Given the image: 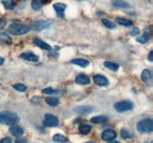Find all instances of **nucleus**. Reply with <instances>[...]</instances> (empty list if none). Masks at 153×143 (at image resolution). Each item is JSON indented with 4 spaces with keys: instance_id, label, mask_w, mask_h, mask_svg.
Listing matches in <instances>:
<instances>
[{
    "instance_id": "f257e3e1",
    "label": "nucleus",
    "mask_w": 153,
    "mask_h": 143,
    "mask_svg": "<svg viewBox=\"0 0 153 143\" xmlns=\"http://www.w3.org/2000/svg\"><path fill=\"white\" fill-rule=\"evenodd\" d=\"M19 122V117L16 113L9 110H4L0 113V124L12 126Z\"/></svg>"
},
{
    "instance_id": "f03ea898",
    "label": "nucleus",
    "mask_w": 153,
    "mask_h": 143,
    "mask_svg": "<svg viewBox=\"0 0 153 143\" xmlns=\"http://www.w3.org/2000/svg\"><path fill=\"white\" fill-rule=\"evenodd\" d=\"M30 31V27L20 23H12L8 26V31L13 35H22Z\"/></svg>"
},
{
    "instance_id": "7ed1b4c3",
    "label": "nucleus",
    "mask_w": 153,
    "mask_h": 143,
    "mask_svg": "<svg viewBox=\"0 0 153 143\" xmlns=\"http://www.w3.org/2000/svg\"><path fill=\"white\" fill-rule=\"evenodd\" d=\"M137 130L142 133H151L153 130V122L152 119H143L137 123Z\"/></svg>"
},
{
    "instance_id": "20e7f679",
    "label": "nucleus",
    "mask_w": 153,
    "mask_h": 143,
    "mask_svg": "<svg viewBox=\"0 0 153 143\" xmlns=\"http://www.w3.org/2000/svg\"><path fill=\"white\" fill-rule=\"evenodd\" d=\"M133 107H134V104L130 101H121L116 103L114 105V107L115 110L117 112H120V113L131 110L133 108Z\"/></svg>"
},
{
    "instance_id": "39448f33",
    "label": "nucleus",
    "mask_w": 153,
    "mask_h": 143,
    "mask_svg": "<svg viewBox=\"0 0 153 143\" xmlns=\"http://www.w3.org/2000/svg\"><path fill=\"white\" fill-rule=\"evenodd\" d=\"M52 23L48 20H39L34 21L31 24L30 29H32L36 31H40L46 28H49Z\"/></svg>"
},
{
    "instance_id": "423d86ee",
    "label": "nucleus",
    "mask_w": 153,
    "mask_h": 143,
    "mask_svg": "<svg viewBox=\"0 0 153 143\" xmlns=\"http://www.w3.org/2000/svg\"><path fill=\"white\" fill-rule=\"evenodd\" d=\"M43 124L44 126L49 127V128H54L57 127L59 124L58 119L55 116L52 114H46L44 116V120Z\"/></svg>"
},
{
    "instance_id": "0eeeda50",
    "label": "nucleus",
    "mask_w": 153,
    "mask_h": 143,
    "mask_svg": "<svg viewBox=\"0 0 153 143\" xmlns=\"http://www.w3.org/2000/svg\"><path fill=\"white\" fill-rule=\"evenodd\" d=\"M102 139L103 141L110 142L113 141L117 137V133L114 130L112 129H107L102 132L101 135Z\"/></svg>"
},
{
    "instance_id": "6e6552de",
    "label": "nucleus",
    "mask_w": 153,
    "mask_h": 143,
    "mask_svg": "<svg viewBox=\"0 0 153 143\" xmlns=\"http://www.w3.org/2000/svg\"><path fill=\"white\" fill-rule=\"evenodd\" d=\"M54 10L56 12L57 16L62 18L64 16V12H65L66 8H67V4L61 2H57L53 4Z\"/></svg>"
},
{
    "instance_id": "1a4fd4ad",
    "label": "nucleus",
    "mask_w": 153,
    "mask_h": 143,
    "mask_svg": "<svg viewBox=\"0 0 153 143\" xmlns=\"http://www.w3.org/2000/svg\"><path fill=\"white\" fill-rule=\"evenodd\" d=\"M94 81L96 84L100 86H105L109 84L108 80L102 74H96L94 77Z\"/></svg>"
},
{
    "instance_id": "9d476101",
    "label": "nucleus",
    "mask_w": 153,
    "mask_h": 143,
    "mask_svg": "<svg viewBox=\"0 0 153 143\" xmlns=\"http://www.w3.org/2000/svg\"><path fill=\"white\" fill-rule=\"evenodd\" d=\"M141 79L144 83H146L149 86H152V73L149 69H144L142 72Z\"/></svg>"
},
{
    "instance_id": "9b49d317",
    "label": "nucleus",
    "mask_w": 153,
    "mask_h": 143,
    "mask_svg": "<svg viewBox=\"0 0 153 143\" xmlns=\"http://www.w3.org/2000/svg\"><path fill=\"white\" fill-rule=\"evenodd\" d=\"M9 133L15 137H21L24 134V129L20 126H12L9 128Z\"/></svg>"
},
{
    "instance_id": "f8f14e48",
    "label": "nucleus",
    "mask_w": 153,
    "mask_h": 143,
    "mask_svg": "<svg viewBox=\"0 0 153 143\" xmlns=\"http://www.w3.org/2000/svg\"><path fill=\"white\" fill-rule=\"evenodd\" d=\"M75 81L79 85H87L90 84V83H91V80L88 77V76L84 74H80L76 76Z\"/></svg>"
},
{
    "instance_id": "ddd939ff",
    "label": "nucleus",
    "mask_w": 153,
    "mask_h": 143,
    "mask_svg": "<svg viewBox=\"0 0 153 143\" xmlns=\"http://www.w3.org/2000/svg\"><path fill=\"white\" fill-rule=\"evenodd\" d=\"M74 111L78 114H87L94 111V107L91 106H79L75 107Z\"/></svg>"
},
{
    "instance_id": "4468645a",
    "label": "nucleus",
    "mask_w": 153,
    "mask_h": 143,
    "mask_svg": "<svg viewBox=\"0 0 153 143\" xmlns=\"http://www.w3.org/2000/svg\"><path fill=\"white\" fill-rule=\"evenodd\" d=\"M20 57L25 60L31 61V62H37L39 60V57L31 52H24L20 55Z\"/></svg>"
},
{
    "instance_id": "2eb2a0df",
    "label": "nucleus",
    "mask_w": 153,
    "mask_h": 143,
    "mask_svg": "<svg viewBox=\"0 0 153 143\" xmlns=\"http://www.w3.org/2000/svg\"><path fill=\"white\" fill-rule=\"evenodd\" d=\"M33 43L34 44H35L36 46H38V47L41 48V49H45V50H47V51H51L52 50V47L49 46V44H47L46 43H45L43 40H40L39 38H35L33 40Z\"/></svg>"
},
{
    "instance_id": "dca6fc26",
    "label": "nucleus",
    "mask_w": 153,
    "mask_h": 143,
    "mask_svg": "<svg viewBox=\"0 0 153 143\" xmlns=\"http://www.w3.org/2000/svg\"><path fill=\"white\" fill-rule=\"evenodd\" d=\"M50 1V0H32L31 1V7L34 10H38L42 8L43 5Z\"/></svg>"
},
{
    "instance_id": "f3484780",
    "label": "nucleus",
    "mask_w": 153,
    "mask_h": 143,
    "mask_svg": "<svg viewBox=\"0 0 153 143\" xmlns=\"http://www.w3.org/2000/svg\"><path fill=\"white\" fill-rule=\"evenodd\" d=\"M71 63L81 67H83V68H85L90 65V61L86 59H83V58H76V59H73Z\"/></svg>"
},
{
    "instance_id": "a211bd4d",
    "label": "nucleus",
    "mask_w": 153,
    "mask_h": 143,
    "mask_svg": "<svg viewBox=\"0 0 153 143\" xmlns=\"http://www.w3.org/2000/svg\"><path fill=\"white\" fill-rule=\"evenodd\" d=\"M0 43L5 45H10L12 43V38L5 32H0Z\"/></svg>"
},
{
    "instance_id": "6ab92c4d",
    "label": "nucleus",
    "mask_w": 153,
    "mask_h": 143,
    "mask_svg": "<svg viewBox=\"0 0 153 143\" xmlns=\"http://www.w3.org/2000/svg\"><path fill=\"white\" fill-rule=\"evenodd\" d=\"M92 130V126L90 125H87V124H82L79 125V130L83 135H87Z\"/></svg>"
},
{
    "instance_id": "aec40b11",
    "label": "nucleus",
    "mask_w": 153,
    "mask_h": 143,
    "mask_svg": "<svg viewBox=\"0 0 153 143\" xmlns=\"http://www.w3.org/2000/svg\"><path fill=\"white\" fill-rule=\"evenodd\" d=\"M115 21L116 22H117L118 24L121 25H123V26H131L133 25V22L131 20H129V19H127L126 18L123 17H117L115 19Z\"/></svg>"
},
{
    "instance_id": "412c9836",
    "label": "nucleus",
    "mask_w": 153,
    "mask_h": 143,
    "mask_svg": "<svg viewBox=\"0 0 153 143\" xmlns=\"http://www.w3.org/2000/svg\"><path fill=\"white\" fill-rule=\"evenodd\" d=\"M1 4L6 10H13L16 7V2L14 0H2Z\"/></svg>"
},
{
    "instance_id": "4be33fe9",
    "label": "nucleus",
    "mask_w": 153,
    "mask_h": 143,
    "mask_svg": "<svg viewBox=\"0 0 153 143\" xmlns=\"http://www.w3.org/2000/svg\"><path fill=\"white\" fill-rule=\"evenodd\" d=\"M52 140L55 142L58 143H67L68 142L67 137L64 135H61V134L57 133L52 136Z\"/></svg>"
},
{
    "instance_id": "5701e85b",
    "label": "nucleus",
    "mask_w": 153,
    "mask_h": 143,
    "mask_svg": "<svg viewBox=\"0 0 153 143\" xmlns=\"http://www.w3.org/2000/svg\"><path fill=\"white\" fill-rule=\"evenodd\" d=\"M103 64H104L105 67H106V68H108V69L111 70L113 72H117L118 69H119V65L115 63L110 62V61H105Z\"/></svg>"
},
{
    "instance_id": "b1692460",
    "label": "nucleus",
    "mask_w": 153,
    "mask_h": 143,
    "mask_svg": "<svg viewBox=\"0 0 153 143\" xmlns=\"http://www.w3.org/2000/svg\"><path fill=\"white\" fill-rule=\"evenodd\" d=\"M45 101L51 107H56L59 104V99L56 97H48L45 99Z\"/></svg>"
},
{
    "instance_id": "393cba45",
    "label": "nucleus",
    "mask_w": 153,
    "mask_h": 143,
    "mask_svg": "<svg viewBox=\"0 0 153 143\" xmlns=\"http://www.w3.org/2000/svg\"><path fill=\"white\" fill-rule=\"evenodd\" d=\"M108 117L105 116H94L91 119V122L94 124H101L107 122Z\"/></svg>"
},
{
    "instance_id": "a878e982",
    "label": "nucleus",
    "mask_w": 153,
    "mask_h": 143,
    "mask_svg": "<svg viewBox=\"0 0 153 143\" xmlns=\"http://www.w3.org/2000/svg\"><path fill=\"white\" fill-rule=\"evenodd\" d=\"M149 40V34L148 32H144L141 36L137 37L136 40L137 42H138L139 43H141V44H145V43H147Z\"/></svg>"
},
{
    "instance_id": "bb28decb",
    "label": "nucleus",
    "mask_w": 153,
    "mask_h": 143,
    "mask_svg": "<svg viewBox=\"0 0 153 143\" xmlns=\"http://www.w3.org/2000/svg\"><path fill=\"white\" fill-rule=\"evenodd\" d=\"M113 5L115 6V7H123V8H127V7H130V4L126 2L123 0H114Z\"/></svg>"
},
{
    "instance_id": "cd10ccee",
    "label": "nucleus",
    "mask_w": 153,
    "mask_h": 143,
    "mask_svg": "<svg viewBox=\"0 0 153 143\" xmlns=\"http://www.w3.org/2000/svg\"><path fill=\"white\" fill-rule=\"evenodd\" d=\"M102 22L103 23L104 26L108 28V29H113V28H116V25L108 19H102Z\"/></svg>"
},
{
    "instance_id": "c85d7f7f",
    "label": "nucleus",
    "mask_w": 153,
    "mask_h": 143,
    "mask_svg": "<svg viewBox=\"0 0 153 143\" xmlns=\"http://www.w3.org/2000/svg\"><path fill=\"white\" fill-rule=\"evenodd\" d=\"M120 136L124 139H129L132 137V136L130 133L129 131L127 130L125 128H123V129L120 130Z\"/></svg>"
},
{
    "instance_id": "c756f323",
    "label": "nucleus",
    "mask_w": 153,
    "mask_h": 143,
    "mask_svg": "<svg viewBox=\"0 0 153 143\" xmlns=\"http://www.w3.org/2000/svg\"><path fill=\"white\" fill-rule=\"evenodd\" d=\"M13 89H16V90H17V91H19V92H25L27 89L26 86L21 83H15V84L13 85Z\"/></svg>"
},
{
    "instance_id": "7c9ffc66",
    "label": "nucleus",
    "mask_w": 153,
    "mask_h": 143,
    "mask_svg": "<svg viewBox=\"0 0 153 143\" xmlns=\"http://www.w3.org/2000/svg\"><path fill=\"white\" fill-rule=\"evenodd\" d=\"M43 92L45 94H52L56 92V90L54 89L52 87H48V88H46V89H43Z\"/></svg>"
},
{
    "instance_id": "2f4dec72",
    "label": "nucleus",
    "mask_w": 153,
    "mask_h": 143,
    "mask_svg": "<svg viewBox=\"0 0 153 143\" xmlns=\"http://www.w3.org/2000/svg\"><path fill=\"white\" fill-rule=\"evenodd\" d=\"M7 24V19L4 17L0 18V30L3 29Z\"/></svg>"
},
{
    "instance_id": "473e14b6",
    "label": "nucleus",
    "mask_w": 153,
    "mask_h": 143,
    "mask_svg": "<svg viewBox=\"0 0 153 143\" xmlns=\"http://www.w3.org/2000/svg\"><path fill=\"white\" fill-rule=\"evenodd\" d=\"M140 28H137V27H136V28H133V30H132V31H131V35L137 36V35H138V34H140Z\"/></svg>"
},
{
    "instance_id": "72a5a7b5",
    "label": "nucleus",
    "mask_w": 153,
    "mask_h": 143,
    "mask_svg": "<svg viewBox=\"0 0 153 143\" xmlns=\"http://www.w3.org/2000/svg\"><path fill=\"white\" fill-rule=\"evenodd\" d=\"M15 143H27L26 139L23 137H18L16 140H15Z\"/></svg>"
},
{
    "instance_id": "f704fd0d",
    "label": "nucleus",
    "mask_w": 153,
    "mask_h": 143,
    "mask_svg": "<svg viewBox=\"0 0 153 143\" xmlns=\"http://www.w3.org/2000/svg\"><path fill=\"white\" fill-rule=\"evenodd\" d=\"M0 143H12L11 139L10 137H5L0 141Z\"/></svg>"
},
{
    "instance_id": "c9c22d12",
    "label": "nucleus",
    "mask_w": 153,
    "mask_h": 143,
    "mask_svg": "<svg viewBox=\"0 0 153 143\" xmlns=\"http://www.w3.org/2000/svg\"><path fill=\"white\" fill-rule=\"evenodd\" d=\"M148 60H149V61H153V52L152 51H151L150 52H149V55H148Z\"/></svg>"
},
{
    "instance_id": "e433bc0d",
    "label": "nucleus",
    "mask_w": 153,
    "mask_h": 143,
    "mask_svg": "<svg viewBox=\"0 0 153 143\" xmlns=\"http://www.w3.org/2000/svg\"><path fill=\"white\" fill-rule=\"evenodd\" d=\"M4 58H2V57H0V65H2L3 63H4Z\"/></svg>"
},
{
    "instance_id": "4c0bfd02",
    "label": "nucleus",
    "mask_w": 153,
    "mask_h": 143,
    "mask_svg": "<svg viewBox=\"0 0 153 143\" xmlns=\"http://www.w3.org/2000/svg\"><path fill=\"white\" fill-rule=\"evenodd\" d=\"M109 143H121L120 142H118V141H111Z\"/></svg>"
},
{
    "instance_id": "58836bf2",
    "label": "nucleus",
    "mask_w": 153,
    "mask_h": 143,
    "mask_svg": "<svg viewBox=\"0 0 153 143\" xmlns=\"http://www.w3.org/2000/svg\"><path fill=\"white\" fill-rule=\"evenodd\" d=\"M85 143H95V142H91V141H88V142H85Z\"/></svg>"
},
{
    "instance_id": "ea45409f",
    "label": "nucleus",
    "mask_w": 153,
    "mask_h": 143,
    "mask_svg": "<svg viewBox=\"0 0 153 143\" xmlns=\"http://www.w3.org/2000/svg\"><path fill=\"white\" fill-rule=\"evenodd\" d=\"M145 143H152V141H150V142H145Z\"/></svg>"
}]
</instances>
